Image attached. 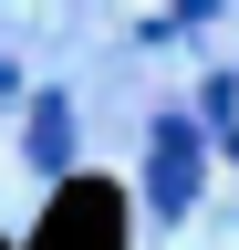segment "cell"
<instances>
[{
    "instance_id": "6da1fadb",
    "label": "cell",
    "mask_w": 239,
    "mask_h": 250,
    "mask_svg": "<svg viewBox=\"0 0 239 250\" xmlns=\"http://www.w3.org/2000/svg\"><path fill=\"white\" fill-rule=\"evenodd\" d=\"M187 198H198V125H177V115H166V125H156V208L177 219Z\"/></svg>"
},
{
    "instance_id": "7a4b0ae2",
    "label": "cell",
    "mask_w": 239,
    "mask_h": 250,
    "mask_svg": "<svg viewBox=\"0 0 239 250\" xmlns=\"http://www.w3.org/2000/svg\"><path fill=\"white\" fill-rule=\"evenodd\" d=\"M32 156H42V167H63V156H73V115H63V104H42V125H32Z\"/></svg>"
}]
</instances>
